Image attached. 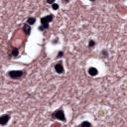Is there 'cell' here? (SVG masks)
Returning <instances> with one entry per match:
<instances>
[{
    "label": "cell",
    "mask_w": 127,
    "mask_h": 127,
    "mask_svg": "<svg viewBox=\"0 0 127 127\" xmlns=\"http://www.w3.org/2000/svg\"><path fill=\"white\" fill-rule=\"evenodd\" d=\"M54 19V16L52 14H50L49 16L47 17H43V18H41V25L39 27V31H43V30H46L49 28V22H51L52 20Z\"/></svg>",
    "instance_id": "obj_1"
},
{
    "label": "cell",
    "mask_w": 127,
    "mask_h": 127,
    "mask_svg": "<svg viewBox=\"0 0 127 127\" xmlns=\"http://www.w3.org/2000/svg\"><path fill=\"white\" fill-rule=\"evenodd\" d=\"M52 117L53 118H56V119H59L61 121H66V116H65V113H64V111L62 109H58L56 110L55 112L52 114Z\"/></svg>",
    "instance_id": "obj_2"
},
{
    "label": "cell",
    "mask_w": 127,
    "mask_h": 127,
    "mask_svg": "<svg viewBox=\"0 0 127 127\" xmlns=\"http://www.w3.org/2000/svg\"><path fill=\"white\" fill-rule=\"evenodd\" d=\"M24 75V71H11L8 72V75L12 79H18V78H21L22 75Z\"/></svg>",
    "instance_id": "obj_3"
},
{
    "label": "cell",
    "mask_w": 127,
    "mask_h": 127,
    "mask_svg": "<svg viewBox=\"0 0 127 127\" xmlns=\"http://www.w3.org/2000/svg\"><path fill=\"white\" fill-rule=\"evenodd\" d=\"M9 119H10V115L9 114H4L0 116V124L1 125H6L8 123Z\"/></svg>",
    "instance_id": "obj_4"
},
{
    "label": "cell",
    "mask_w": 127,
    "mask_h": 127,
    "mask_svg": "<svg viewBox=\"0 0 127 127\" xmlns=\"http://www.w3.org/2000/svg\"><path fill=\"white\" fill-rule=\"evenodd\" d=\"M55 70H56V71L58 72V74H63V72H64V67H63V65H62V63L56 64Z\"/></svg>",
    "instance_id": "obj_5"
},
{
    "label": "cell",
    "mask_w": 127,
    "mask_h": 127,
    "mask_svg": "<svg viewBox=\"0 0 127 127\" xmlns=\"http://www.w3.org/2000/svg\"><path fill=\"white\" fill-rule=\"evenodd\" d=\"M23 31L25 32V34L26 35H29L30 34V32H31V26L27 23V24H24L23 26Z\"/></svg>",
    "instance_id": "obj_6"
},
{
    "label": "cell",
    "mask_w": 127,
    "mask_h": 127,
    "mask_svg": "<svg viewBox=\"0 0 127 127\" xmlns=\"http://www.w3.org/2000/svg\"><path fill=\"white\" fill-rule=\"evenodd\" d=\"M88 74H89L90 75L94 76V75H96L98 74V71L95 69V67H89V69H88Z\"/></svg>",
    "instance_id": "obj_7"
},
{
    "label": "cell",
    "mask_w": 127,
    "mask_h": 127,
    "mask_svg": "<svg viewBox=\"0 0 127 127\" xmlns=\"http://www.w3.org/2000/svg\"><path fill=\"white\" fill-rule=\"evenodd\" d=\"M35 22H36V19H35V18H32V17L28 18V20H27V23H28L29 25H33V24H35Z\"/></svg>",
    "instance_id": "obj_8"
},
{
    "label": "cell",
    "mask_w": 127,
    "mask_h": 127,
    "mask_svg": "<svg viewBox=\"0 0 127 127\" xmlns=\"http://www.w3.org/2000/svg\"><path fill=\"white\" fill-rule=\"evenodd\" d=\"M18 54H19V51H18V49L14 48V49L12 50V56H13V57H17Z\"/></svg>",
    "instance_id": "obj_9"
},
{
    "label": "cell",
    "mask_w": 127,
    "mask_h": 127,
    "mask_svg": "<svg viewBox=\"0 0 127 127\" xmlns=\"http://www.w3.org/2000/svg\"><path fill=\"white\" fill-rule=\"evenodd\" d=\"M80 125H81V126H91V124H90L89 122H87V121H83Z\"/></svg>",
    "instance_id": "obj_10"
},
{
    "label": "cell",
    "mask_w": 127,
    "mask_h": 127,
    "mask_svg": "<svg viewBox=\"0 0 127 127\" xmlns=\"http://www.w3.org/2000/svg\"><path fill=\"white\" fill-rule=\"evenodd\" d=\"M94 45H95V42H94V41H89V45H88V46H89V48H91V47H93L94 46Z\"/></svg>",
    "instance_id": "obj_11"
},
{
    "label": "cell",
    "mask_w": 127,
    "mask_h": 127,
    "mask_svg": "<svg viewBox=\"0 0 127 127\" xmlns=\"http://www.w3.org/2000/svg\"><path fill=\"white\" fill-rule=\"evenodd\" d=\"M53 9H54V10H58V9H59V4L54 3L53 4Z\"/></svg>",
    "instance_id": "obj_12"
},
{
    "label": "cell",
    "mask_w": 127,
    "mask_h": 127,
    "mask_svg": "<svg viewBox=\"0 0 127 127\" xmlns=\"http://www.w3.org/2000/svg\"><path fill=\"white\" fill-rule=\"evenodd\" d=\"M102 55H104V56H103L104 58H107V57H108V56H107V52H106V51H103V52H102Z\"/></svg>",
    "instance_id": "obj_13"
},
{
    "label": "cell",
    "mask_w": 127,
    "mask_h": 127,
    "mask_svg": "<svg viewBox=\"0 0 127 127\" xmlns=\"http://www.w3.org/2000/svg\"><path fill=\"white\" fill-rule=\"evenodd\" d=\"M47 2L49 4H54V2H55V0H47Z\"/></svg>",
    "instance_id": "obj_14"
},
{
    "label": "cell",
    "mask_w": 127,
    "mask_h": 127,
    "mask_svg": "<svg viewBox=\"0 0 127 127\" xmlns=\"http://www.w3.org/2000/svg\"><path fill=\"white\" fill-rule=\"evenodd\" d=\"M61 57H63V52H60L58 54V58H61Z\"/></svg>",
    "instance_id": "obj_15"
},
{
    "label": "cell",
    "mask_w": 127,
    "mask_h": 127,
    "mask_svg": "<svg viewBox=\"0 0 127 127\" xmlns=\"http://www.w3.org/2000/svg\"><path fill=\"white\" fill-rule=\"evenodd\" d=\"M69 1H70V0H63V2H65V3H67Z\"/></svg>",
    "instance_id": "obj_16"
},
{
    "label": "cell",
    "mask_w": 127,
    "mask_h": 127,
    "mask_svg": "<svg viewBox=\"0 0 127 127\" xmlns=\"http://www.w3.org/2000/svg\"><path fill=\"white\" fill-rule=\"evenodd\" d=\"M89 1H94V0H89Z\"/></svg>",
    "instance_id": "obj_17"
}]
</instances>
